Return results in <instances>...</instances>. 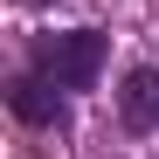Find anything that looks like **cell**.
Returning a JSON list of instances; mask_svg holds the SVG:
<instances>
[{
  "label": "cell",
  "mask_w": 159,
  "mask_h": 159,
  "mask_svg": "<svg viewBox=\"0 0 159 159\" xmlns=\"http://www.w3.org/2000/svg\"><path fill=\"white\" fill-rule=\"evenodd\" d=\"M62 83H48V76L35 69V76H21V83L7 90V111L21 118V125H48V131H56L62 125V97H56Z\"/></svg>",
  "instance_id": "7a4b0ae2"
},
{
  "label": "cell",
  "mask_w": 159,
  "mask_h": 159,
  "mask_svg": "<svg viewBox=\"0 0 159 159\" xmlns=\"http://www.w3.org/2000/svg\"><path fill=\"white\" fill-rule=\"evenodd\" d=\"M35 69L62 90H90L97 69H104V35L97 28H62V35H42L35 42Z\"/></svg>",
  "instance_id": "6da1fadb"
},
{
  "label": "cell",
  "mask_w": 159,
  "mask_h": 159,
  "mask_svg": "<svg viewBox=\"0 0 159 159\" xmlns=\"http://www.w3.org/2000/svg\"><path fill=\"white\" fill-rule=\"evenodd\" d=\"M118 111H125V125L159 131V69H131V76H125V90H118Z\"/></svg>",
  "instance_id": "3957f363"
}]
</instances>
